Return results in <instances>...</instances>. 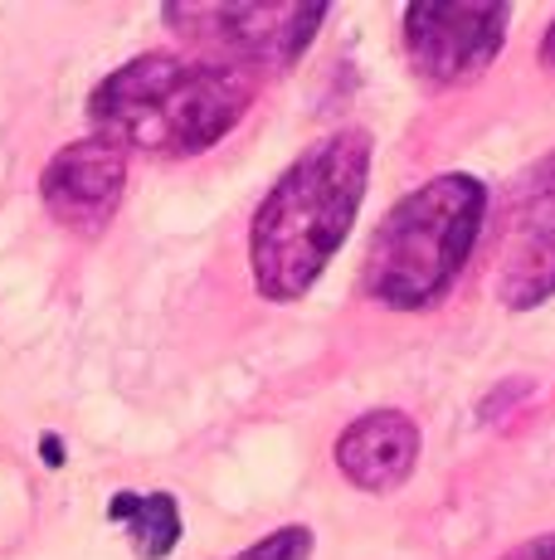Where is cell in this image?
<instances>
[{
    "mask_svg": "<svg viewBox=\"0 0 555 560\" xmlns=\"http://www.w3.org/2000/svg\"><path fill=\"white\" fill-rule=\"evenodd\" d=\"M307 556H312V532L307 526H278L263 541L244 546V556L234 560H307Z\"/></svg>",
    "mask_w": 555,
    "mask_h": 560,
    "instance_id": "30bf717a",
    "label": "cell"
},
{
    "mask_svg": "<svg viewBox=\"0 0 555 560\" xmlns=\"http://www.w3.org/2000/svg\"><path fill=\"white\" fill-rule=\"evenodd\" d=\"M497 560H555V532L551 536H536V541L517 546V551H507V556H497Z\"/></svg>",
    "mask_w": 555,
    "mask_h": 560,
    "instance_id": "8fae6325",
    "label": "cell"
},
{
    "mask_svg": "<svg viewBox=\"0 0 555 560\" xmlns=\"http://www.w3.org/2000/svg\"><path fill=\"white\" fill-rule=\"evenodd\" d=\"M122 190H127V152L98 132L83 137V142H69L39 171L45 210L73 234H98L117 214V205H122Z\"/></svg>",
    "mask_w": 555,
    "mask_h": 560,
    "instance_id": "5b68a950",
    "label": "cell"
},
{
    "mask_svg": "<svg viewBox=\"0 0 555 560\" xmlns=\"http://www.w3.org/2000/svg\"><path fill=\"white\" fill-rule=\"evenodd\" d=\"M420 463V424L400 409H370L336 439V468L351 488L390 492Z\"/></svg>",
    "mask_w": 555,
    "mask_h": 560,
    "instance_id": "ba28073f",
    "label": "cell"
},
{
    "mask_svg": "<svg viewBox=\"0 0 555 560\" xmlns=\"http://www.w3.org/2000/svg\"><path fill=\"white\" fill-rule=\"evenodd\" d=\"M555 293V152L527 176L501 254V303L531 312Z\"/></svg>",
    "mask_w": 555,
    "mask_h": 560,
    "instance_id": "8992f818",
    "label": "cell"
},
{
    "mask_svg": "<svg viewBox=\"0 0 555 560\" xmlns=\"http://www.w3.org/2000/svg\"><path fill=\"white\" fill-rule=\"evenodd\" d=\"M108 516L127 526L137 560H166L180 541V508L170 492H113Z\"/></svg>",
    "mask_w": 555,
    "mask_h": 560,
    "instance_id": "9c48e42d",
    "label": "cell"
},
{
    "mask_svg": "<svg viewBox=\"0 0 555 560\" xmlns=\"http://www.w3.org/2000/svg\"><path fill=\"white\" fill-rule=\"evenodd\" d=\"M511 25V5H453V0H424L404 10V54L424 83H473L501 54Z\"/></svg>",
    "mask_w": 555,
    "mask_h": 560,
    "instance_id": "277c9868",
    "label": "cell"
},
{
    "mask_svg": "<svg viewBox=\"0 0 555 560\" xmlns=\"http://www.w3.org/2000/svg\"><path fill=\"white\" fill-rule=\"evenodd\" d=\"M370 180V137L332 132L278 176L249 224L253 288L269 303H293L322 278L346 244Z\"/></svg>",
    "mask_w": 555,
    "mask_h": 560,
    "instance_id": "6da1fadb",
    "label": "cell"
},
{
    "mask_svg": "<svg viewBox=\"0 0 555 560\" xmlns=\"http://www.w3.org/2000/svg\"><path fill=\"white\" fill-rule=\"evenodd\" d=\"M487 220V190L483 180L448 171V176L424 180L410 190L390 214L380 220L376 240L366 249L361 283L376 303L394 312H424L453 288L473 254L477 234Z\"/></svg>",
    "mask_w": 555,
    "mask_h": 560,
    "instance_id": "3957f363",
    "label": "cell"
},
{
    "mask_svg": "<svg viewBox=\"0 0 555 560\" xmlns=\"http://www.w3.org/2000/svg\"><path fill=\"white\" fill-rule=\"evenodd\" d=\"M170 20H196V25L215 30L239 59L287 69L312 35L322 30L327 5H220V10H170Z\"/></svg>",
    "mask_w": 555,
    "mask_h": 560,
    "instance_id": "52a82bcc",
    "label": "cell"
},
{
    "mask_svg": "<svg viewBox=\"0 0 555 560\" xmlns=\"http://www.w3.org/2000/svg\"><path fill=\"white\" fill-rule=\"evenodd\" d=\"M541 59H546L551 69H555V20H551V30H546V45H541Z\"/></svg>",
    "mask_w": 555,
    "mask_h": 560,
    "instance_id": "7c38bea8",
    "label": "cell"
},
{
    "mask_svg": "<svg viewBox=\"0 0 555 560\" xmlns=\"http://www.w3.org/2000/svg\"><path fill=\"white\" fill-rule=\"evenodd\" d=\"M253 103V79L229 63L142 54L93 89L88 113L98 137L127 152L200 156L239 127Z\"/></svg>",
    "mask_w": 555,
    "mask_h": 560,
    "instance_id": "7a4b0ae2",
    "label": "cell"
}]
</instances>
